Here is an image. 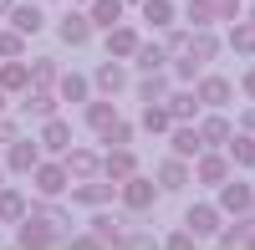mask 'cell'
<instances>
[{"mask_svg":"<svg viewBox=\"0 0 255 250\" xmlns=\"http://www.w3.org/2000/svg\"><path fill=\"white\" fill-rule=\"evenodd\" d=\"M61 240H67V235H61V225L51 220V210L41 199H31V215L15 225V245L20 250H56Z\"/></svg>","mask_w":255,"mask_h":250,"instance_id":"cell-1","label":"cell"},{"mask_svg":"<svg viewBox=\"0 0 255 250\" xmlns=\"http://www.w3.org/2000/svg\"><path fill=\"white\" fill-rule=\"evenodd\" d=\"M67 189H72L67 163L46 153V158H41L36 169H31V199H41V204H46V199H67Z\"/></svg>","mask_w":255,"mask_h":250,"instance_id":"cell-2","label":"cell"},{"mask_svg":"<svg viewBox=\"0 0 255 250\" xmlns=\"http://www.w3.org/2000/svg\"><path fill=\"white\" fill-rule=\"evenodd\" d=\"M87 77H92V97H113V102L133 87V67H128V61H118V56H102Z\"/></svg>","mask_w":255,"mask_h":250,"instance_id":"cell-3","label":"cell"},{"mask_svg":"<svg viewBox=\"0 0 255 250\" xmlns=\"http://www.w3.org/2000/svg\"><path fill=\"white\" fill-rule=\"evenodd\" d=\"M194 97H199V108H204V113H230V102H235V82L204 67V72L194 77Z\"/></svg>","mask_w":255,"mask_h":250,"instance_id":"cell-4","label":"cell"},{"mask_svg":"<svg viewBox=\"0 0 255 250\" xmlns=\"http://www.w3.org/2000/svg\"><path fill=\"white\" fill-rule=\"evenodd\" d=\"M118 199H123L128 215H153V210H158V184H153V174L123 179V184H118Z\"/></svg>","mask_w":255,"mask_h":250,"instance_id":"cell-5","label":"cell"},{"mask_svg":"<svg viewBox=\"0 0 255 250\" xmlns=\"http://www.w3.org/2000/svg\"><path fill=\"white\" fill-rule=\"evenodd\" d=\"M41 158H46V148H41L36 138L20 133V138L5 143V158H0V163H5V174H10V179H31V169H36Z\"/></svg>","mask_w":255,"mask_h":250,"instance_id":"cell-6","label":"cell"},{"mask_svg":"<svg viewBox=\"0 0 255 250\" xmlns=\"http://www.w3.org/2000/svg\"><path fill=\"white\" fill-rule=\"evenodd\" d=\"M15 118H31V123H46L51 113H61V102H56V87H41V82H31L26 92H20L15 102Z\"/></svg>","mask_w":255,"mask_h":250,"instance_id":"cell-7","label":"cell"},{"mask_svg":"<svg viewBox=\"0 0 255 250\" xmlns=\"http://www.w3.org/2000/svg\"><path fill=\"white\" fill-rule=\"evenodd\" d=\"M220 225H225V210H220L215 199H189V210H184V230H189V235L215 240V235H220Z\"/></svg>","mask_w":255,"mask_h":250,"instance_id":"cell-8","label":"cell"},{"mask_svg":"<svg viewBox=\"0 0 255 250\" xmlns=\"http://www.w3.org/2000/svg\"><path fill=\"white\" fill-rule=\"evenodd\" d=\"M143 174V158L133 143H113V148H102V179L108 184H123V179H133Z\"/></svg>","mask_w":255,"mask_h":250,"instance_id":"cell-9","label":"cell"},{"mask_svg":"<svg viewBox=\"0 0 255 250\" xmlns=\"http://www.w3.org/2000/svg\"><path fill=\"white\" fill-rule=\"evenodd\" d=\"M215 204L225 210V220H240V215H250L255 210V184H245V179H235L230 174L220 189H215Z\"/></svg>","mask_w":255,"mask_h":250,"instance_id":"cell-10","label":"cell"},{"mask_svg":"<svg viewBox=\"0 0 255 250\" xmlns=\"http://www.w3.org/2000/svg\"><path fill=\"white\" fill-rule=\"evenodd\" d=\"M153 184H158V194H184L189 184H194V169H189V158L179 153H168L153 163Z\"/></svg>","mask_w":255,"mask_h":250,"instance_id":"cell-11","label":"cell"},{"mask_svg":"<svg viewBox=\"0 0 255 250\" xmlns=\"http://www.w3.org/2000/svg\"><path fill=\"white\" fill-rule=\"evenodd\" d=\"M67 199L77 204V210H102V204H113L118 199V184H108V179H77L72 189H67Z\"/></svg>","mask_w":255,"mask_h":250,"instance_id":"cell-12","label":"cell"},{"mask_svg":"<svg viewBox=\"0 0 255 250\" xmlns=\"http://www.w3.org/2000/svg\"><path fill=\"white\" fill-rule=\"evenodd\" d=\"M189 169H194V184H204V189H220V184L235 174L230 158H225V148H204L199 158H189Z\"/></svg>","mask_w":255,"mask_h":250,"instance_id":"cell-13","label":"cell"},{"mask_svg":"<svg viewBox=\"0 0 255 250\" xmlns=\"http://www.w3.org/2000/svg\"><path fill=\"white\" fill-rule=\"evenodd\" d=\"M97 36H102V51H108V56H118V61H133L138 41H143V31H138V26H128V20H118V26L97 31Z\"/></svg>","mask_w":255,"mask_h":250,"instance_id":"cell-14","label":"cell"},{"mask_svg":"<svg viewBox=\"0 0 255 250\" xmlns=\"http://www.w3.org/2000/svg\"><path fill=\"white\" fill-rule=\"evenodd\" d=\"M61 163H67L72 184H77V179H97V174H102V148H92V143H72V148L61 153Z\"/></svg>","mask_w":255,"mask_h":250,"instance_id":"cell-15","label":"cell"},{"mask_svg":"<svg viewBox=\"0 0 255 250\" xmlns=\"http://www.w3.org/2000/svg\"><path fill=\"white\" fill-rule=\"evenodd\" d=\"M5 26L10 31H20V36H41V31H46V5H41V0H15V10L5 15Z\"/></svg>","mask_w":255,"mask_h":250,"instance_id":"cell-16","label":"cell"},{"mask_svg":"<svg viewBox=\"0 0 255 250\" xmlns=\"http://www.w3.org/2000/svg\"><path fill=\"white\" fill-rule=\"evenodd\" d=\"M36 143H41V148H46L51 158H61V153H67L72 148V118H61V113H51L46 123H41V133H36Z\"/></svg>","mask_w":255,"mask_h":250,"instance_id":"cell-17","label":"cell"},{"mask_svg":"<svg viewBox=\"0 0 255 250\" xmlns=\"http://www.w3.org/2000/svg\"><path fill=\"white\" fill-rule=\"evenodd\" d=\"M128 92H138V102H163L168 92H174V77H168V67L133 72V87H128Z\"/></svg>","mask_w":255,"mask_h":250,"instance_id":"cell-18","label":"cell"},{"mask_svg":"<svg viewBox=\"0 0 255 250\" xmlns=\"http://www.w3.org/2000/svg\"><path fill=\"white\" fill-rule=\"evenodd\" d=\"M97 36V26H92V20H87V10H67V15H61L56 20V41H61V46H87V41Z\"/></svg>","mask_w":255,"mask_h":250,"instance_id":"cell-19","label":"cell"},{"mask_svg":"<svg viewBox=\"0 0 255 250\" xmlns=\"http://www.w3.org/2000/svg\"><path fill=\"white\" fill-rule=\"evenodd\" d=\"M51 87H56V102H61V108H82V102L92 97V77H87V72H61Z\"/></svg>","mask_w":255,"mask_h":250,"instance_id":"cell-20","label":"cell"},{"mask_svg":"<svg viewBox=\"0 0 255 250\" xmlns=\"http://www.w3.org/2000/svg\"><path fill=\"white\" fill-rule=\"evenodd\" d=\"M31 215V189H15V184H0V225L15 230L20 220Z\"/></svg>","mask_w":255,"mask_h":250,"instance_id":"cell-21","label":"cell"},{"mask_svg":"<svg viewBox=\"0 0 255 250\" xmlns=\"http://www.w3.org/2000/svg\"><path fill=\"white\" fill-rule=\"evenodd\" d=\"M199 138H204V148H225L230 143V133H235V118L230 113H199Z\"/></svg>","mask_w":255,"mask_h":250,"instance_id":"cell-22","label":"cell"},{"mask_svg":"<svg viewBox=\"0 0 255 250\" xmlns=\"http://www.w3.org/2000/svg\"><path fill=\"white\" fill-rule=\"evenodd\" d=\"M77 113H82V128L97 138V133H102V128H108V123L118 118V102H113V97H87Z\"/></svg>","mask_w":255,"mask_h":250,"instance_id":"cell-23","label":"cell"},{"mask_svg":"<svg viewBox=\"0 0 255 250\" xmlns=\"http://www.w3.org/2000/svg\"><path fill=\"white\" fill-rule=\"evenodd\" d=\"M189 56L199 61V67H209V61H220V51H225V36H215V26H204V31H189V46H184Z\"/></svg>","mask_w":255,"mask_h":250,"instance_id":"cell-24","label":"cell"},{"mask_svg":"<svg viewBox=\"0 0 255 250\" xmlns=\"http://www.w3.org/2000/svg\"><path fill=\"white\" fill-rule=\"evenodd\" d=\"M168 153H179V158H199L204 153V138H199L194 123H174L168 128Z\"/></svg>","mask_w":255,"mask_h":250,"instance_id":"cell-25","label":"cell"},{"mask_svg":"<svg viewBox=\"0 0 255 250\" xmlns=\"http://www.w3.org/2000/svg\"><path fill=\"white\" fill-rule=\"evenodd\" d=\"M133 123H138L143 138H168V128H174V118H168L163 102H143V113H138Z\"/></svg>","mask_w":255,"mask_h":250,"instance_id":"cell-26","label":"cell"},{"mask_svg":"<svg viewBox=\"0 0 255 250\" xmlns=\"http://www.w3.org/2000/svg\"><path fill=\"white\" fill-rule=\"evenodd\" d=\"M163 108H168V118H174V123H199V97H194V87H174V92H168L163 97Z\"/></svg>","mask_w":255,"mask_h":250,"instance_id":"cell-27","label":"cell"},{"mask_svg":"<svg viewBox=\"0 0 255 250\" xmlns=\"http://www.w3.org/2000/svg\"><path fill=\"white\" fill-rule=\"evenodd\" d=\"M87 230H92V235H97L102 245L113 250V245L123 240V230H128V220H123V215H113L108 204H102V210H92V225H87Z\"/></svg>","mask_w":255,"mask_h":250,"instance_id":"cell-28","label":"cell"},{"mask_svg":"<svg viewBox=\"0 0 255 250\" xmlns=\"http://www.w3.org/2000/svg\"><path fill=\"white\" fill-rule=\"evenodd\" d=\"M87 20L97 31H108V26H118V20H128V0H87Z\"/></svg>","mask_w":255,"mask_h":250,"instance_id":"cell-29","label":"cell"},{"mask_svg":"<svg viewBox=\"0 0 255 250\" xmlns=\"http://www.w3.org/2000/svg\"><path fill=\"white\" fill-rule=\"evenodd\" d=\"M225 158H230V169H255V133L235 128L230 143H225Z\"/></svg>","mask_w":255,"mask_h":250,"instance_id":"cell-30","label":"cell"},{"mask_svg":"<svg viewBox=\"0 0 255 250\" xmlns=\"http://www.w3.org/2000/svg\"><path fill=\"white\" fill-rule=\"evenodd\" d=\"M225 46L235 51V56H245V61H255V26L240 15V20H230L225 26Z\"/></svg>","mask_w":255,"mask_h":250,"instance_id":"cell-31","label":"cell"},{"mask_svg":"<svg viewBox=\"0 0 255 250\" xmlns=\"http://www.w3.org/2000/svg\"><path fill=\"white\" fill-rule=\"evenodd\" d=\"M138 10H143V26L148 31H168L179 20V5L174 0H138Z\"/></svg>","mask_w":255,"mask_h":250,"instance_id":"cell-32","label":"cell"},{"mask_svg":"<svg viewBox=\"0 0 255 250\" xmlns=\"http://www.w3.org/2000/svg\"><path fill=\"white\" fill-rule=\"evenodd\" d=\"M168 56H174V51H168L163 46V41H138V51H133V61H128V67H133V72H153V67H168Z\"/></svg>","mask_w":255,"mask_h":250,"instance_id":"cell-33","label":"cell"},{"mask_svg":"<svg viewBox=\"0 0 255 250\" xmlns=\"http://www.w3.org/2000/svg\"><path fill=\"white\" fill-rule=\"evenodd\" d=\"M0 87H5L10 97H20L31 87V61L26 56H15V61H0Z\"/></svg>","mask_w":255,"mask_h":250,"instance_id":"cell-34","label":"cell"},{"mask_svg":"<svg viewBox=\"0 0 255 250\" xmlns=\"http://www.w3.org/2000/svg\"><path fill=\"white\" fill-rule=\"evenodd\" d=\"M133 138H138V123H133V118H123V113H118L108 128L97 133V143H102V148H113V143H133Z\"/></svg>","mask_w":255,"mask_h":250,"instance_id":"cell-35","label":"cell"},{"mask_svg":"<svg viewBox=\"0 0 255 250\" xmlns=\"http://www.w3.org/2000/svg\"><path fill=\"white\" fill-rule=\"evenodd\" d=\"M179 15H184V26H189V31L215 26V5H209V0H184V5H179Z\"/></svg>","mask_w":255,"mask_h":250,"instance_id":"cell-36","label":"cell"},{"mask_svg":"<svg viewBox=\"0 0 255 250\" xmlns=\"http://www.w3.org/2000/svg\"><path fill=\"white\" fill-rule=\"evenodd\" d=\"M204 67L189 51H179V56H168V77H174V87H194V77H199Z\"/></svg>","mask_w":255,"mask_h":250,"instance_id":"cell-37","label":"cell"},{"mask_svg":"<svg viewBox=\"0 0 255 250\" xmlns=\"http://www.w3.org/2000/svg\"><path fill=\"white\" fill-rule=\"evenodd\" d=\"M56 77H61V61H56V56H31V82H41V87H51Z\"/></svg>","mask_w":255,"mask_h":250,"instance_id":"cell-38","label":"cell"},{"mask_svg":"<svg viewBox=\"0 0 255 250\" xmlns=\"http://www.w3.org/2000/svg\"><path fill=\"white\" fill-rule=\"evenodd\" d=\"M15 56H26V36L10 31V26H0V61H15Z\"/></svg>","mask_w":255,"mask_h":250,"instance_id":"cell-39","label":"cell"},{"mask_svg":"<svg viewBox=\"0 0 255 250\" xmlns=\"http://www.w3.org/2000/svg\"><path fill=\"white\" fill-rule=\"evenodd\" d=\"M209 5H215V26H230L245 15V0H209Z\"/></svg>","mask_w":255,"mask_h":250,"instance_id":"cell-40","label":"cell"},{"mask_svg":"<svg viewBox=\"0 0 255 250\" xmlns=\"http://www.w3.org/2000/svg\"><path fill=\"white\" fill-rule=\"evenodd\" d=\"M153 245H158V240L148 235V230H123V240H118L113 250H153Z\"/></svg>","mask_w":255,"mask_h":250,"instance_id":"cell-41","label":"cell"},{"mask_svg":"<svg viewBox=\"0 0 255 250\" xmlns=\"http://www.w3.org/2000/svg\"><path fill=\"white\" fill-rule=\"evenodd\" d=\"M199 245H204V240L189 235V230H168V235H163V250H199Z\"/></svg>","mask_w":255,"mask_h":250,"instance_id":"cell-42","label":"cell"},{"mask_svg":"<svg viewBox=\"0 0 255 250\" xmlns=\"http://www.w3.org/2000/svg\"><path fill=\"white\" fill-rule=\"evenodd\" d=\"M61 245H67V250H108V245H102L92 230H72L67 240H61Z\"/></svg>","mask_w":255,"mask_h":250,"instance_id":"cell-43","label":"cell"},{"mask_svg":"<svg viewBox=\"0 0 255 250\" xmlns=\"http://www.w3.org/2000/svg\"><path fill=\"white\" fill-rule=\"evenodd\" d=\"M10 138H20V118L15 113H0V148H5Z\"/></svg>","mask_w":255,"mask_h":250,"instance_id":"cell-44","label":"cell"},{"mask_svg":"<svg viewBox=\"0 0 255 250\" xmlns=\"http://www.w3.org/2000/svg\"><path fill=\"white\" fill-rule=\"evenodd\" d=\"M235 87H240V97H245V102H255V67H245V77L235 82Z\"/></svg>","mask_w":255,"mask_h":250,"instance_id":"cell-45","label":"cell"},{"mask_svg":"<svg viewBox=\"0 0 255 250\" xmlns=\"http://www.w3.org/2000/svg\"><path fill=\"white\" fill-rule=\"evenodd\" d=\"M235 128H245V133H255V102H250V108L240 113V123H235Z\"/></svg>","mask_w":255,"mask_h":250,"instance_id":"cell-46","label":"cell"},{"mask_svg":"<svg viewBox=\"0 0 255 250\" xmlns=\"http://www.w3.org/2000/svg\"><path fill=\"white\" fill-rule=\"evenodd\" d=\"M10 102H15V97H10L5 87H0V113H10Z\"/></svg>","mask_w":255,"mask_h":250,"instance_id":"cell-47","label":"cell"},{"mask_svg":"<svg viewBox=\"0 0 255 250\" xmlns=\"http://www.w3.org/2000/svg\"><path fill=\"white\" fill-rule=\"evenodd\" d=\"M10 10H15V0H0V20H5V15H10Z\"/></svg>","mask_w":255,"mask_h":250,"instance_id":"cell-48","label":"cell"},{"mask_svg":"<svg viewBox=\"0 0 255 250\" xmlns=\"http://www.w3.org/2000/svg\"><path fill=\"white\" fill-rule=\"evenodd\" d=\"M245 20H250V26H255V0H245Z\"/></svg>","mask_w":255,"mask_h":250,"instance_id":"cell-49","label":"cell"},{"mask_svg":"<svg viewBox=\"0 0 255 250\" xmlns=\"http://www.w3.org/2000/svg\"><path fill=\"white\" fill-rule=\"evenodd\" d=\"M5 179H10V174H5V163H0V184H5Z\"/></svg>","mask_w":255,"mask_h":250,"instance_id":"cell-50","label":"cell"},{"mask_svg":"<svg viewBox=\"0 0 255 250\" xmlns=\"http://www.w3.org/2000/svg\"><path fill=\"white\" fill-rule=\"evenodd\" d=\"M72 5H87V0H72Z\"/></svg>","mask_w":255,"mask_h":250,"instance_id":"cell-51","label":"cell"},{"mask_svg":"<svg viewBox=\"0 0 255 250\" xmlns=\"http://www.w3.org/2000/svg\"><path fill=\"white\" fill-rule=\"evenodd\" d=\"M41 5H51V0H41Z\"/></svg>","mask_w":255,"mask_h":250,"instance_id":"cell-52","label":"cell"},{"mask_svg":"<svg viewBox=\"0 0 255 250\" xmlns=\"http://www.w3.org/2000/svg\"><path fill=\"white\" fill-rule=\"evenodd\" d=\"M128 5H138V0H128Z\"/></svg>","mask_w":255,"mask_h":250,"instance_id":"cell-53","label":"cell"},{"mask_svg":"<svg viewBox=\"0 0 255 250\" xmlns=\"http://www.w3.org/2000/svg\"><path fill=\"white\" fill-rule=\"evenodd\" d=\"M250 215H255V210H250Z\"/></svg>","mask_w":255,"mask_h":250,"instance_id":"cell-54","label":"cell"}]
</instances>
